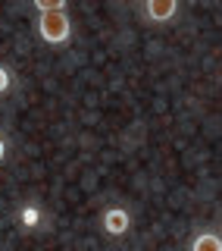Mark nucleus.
I'll return each instance as SVG.
<instances>
[{"mask_svg": "<svg viewBox=\"0 0 222 251\" xmlns=\"http://www.w3.org/2000/svg\"><path fill=\"white\" fill-rule=\"evenodd\" d=\"M38 35H41L44 44H66L72 38V19L66 16V10L60 13H38Z\"/></svg>", "mask_w": 222, "mask_h": 251, "instance_id": "nucleus-1", "label": "nucleus"}, {"mask_svg": "<svg viewBox=\"0 0 222 251\" xmlns=\"http://www.w3.org/2000/svg\"><path fill=\"white\" fill-rule=\"evenodd\" d=\"M100 226H104L107 235L119 239V235H125V232L132 229V214L125 207H107L104 217H100Z\"/></svg>", "mask_w": 222, "mask_h": 251, "instance_id": "nucleus-2", "label": "nucleus"}, {"mask_svg": "<svg viewBox=\"0 0 222 251\" xmlns=\"http://www.w3.org/2000/svg\"><path fill=\"white\" fill-rule=\"evenodd\" d=\"M191 251H222V239H219V232H213V229L197 232V235H194V242H191Z\"/></svg>", "mask_w": 222, "mask_h": 251, "instance_id": "nucleus-5", "label": "nucleus"}, {"mask_svg": "<svg viewBox=\"0 0 222 251\" xmlns=\"http://www.w3.org/2000/svg\"><path fill=\"white\" fill-rule=\"evenodd\" d=\"M3 157H6V145H3V138H0V163H3Z\"/></svg>", "mask_w": 222, "mask_h": 251, "instance_id": "nucleus-8", "label": "nucleus"}, {"mask_svg": "<svg viewBox=\"0 0 222 251\" xmlns=\"http://www.w3.org/2000/svg\"><path fill=\"white\" fill-rule=\"evenodd\" d=\"M10 85H13L10 69H6V66H0V94H6V91H10Z\"/></svg>", "mask_w": 222, "mask_h": 251, "instance_id": "nucleus-7", "label": "nucleus"}, {"mask_svg": "<svg viewBox=\"0 0 222 251\" xmlns=\"http://www.w3.org/2000/svg\"><path fill=\"white\" fill-rule=\"evenodd\" d=\"M16 220H19V226H25V229H35V226H41V220H44V210L38 207L35 201H28V204H22V207H19V214H16Z\"/></svg>", "mask_w": 222, "mask_h": 251, "instance_id": "nucleus-4", "label": "nucleus"}, {"mask_svg": "<svg viewBox=\"0 0 222 251\" xmlns=\"http://www.w3.org/2000/svg\"><path fill=\"white\" fill-rule=\"evenodd\" d=\"M178 13V0H144V16L150 22H169Z\"/></svg>", "mask_w": 222, "mask_h": 251, "instance_id": "nucleus-3", "label": "nucleus"}, {"mask_svg": "<svg viewBox=\"0 0 222 251\" xmlns=\"http://www.w3.org/2000/svg\"><path fill=\"white\" fill-rule=\"evenodd\" d=\"M31 3H35L38 13H60V10H66L69 0H31Z\"/></svg>", "mask_w": 222, "mask_h": 251, "instance_id": "nucleus-6", "label": "nucleus"}]
</instances>
